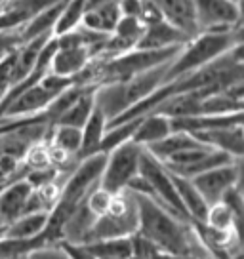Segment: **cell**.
<instances>
[{
    "label": "cell",
    "mask_w": 244,
    "mask_h": 259,
    "mask_svg": "<svg viewBox=\"0 0 244 259\" xmlns=\"http://www.w3.org/2000/svg\"><path fill=\"white\" fill-rule=\"evenodd\" d=\"M138 204V233L145 240L155 246L156 250L178 253V255H191V257H208L202 244L189 221L176 215L172 210L153 198L143 194H136Z\"/></svg>",
    "instance_id": "1"
},
{
    "label": "cell",
    "mask_w": 244,
    "mask_h": 259,
    "mask_svg": "<svg viewBox=\"0 0 244 259\" xmlns=\"http://www.w3.org/2000/svg\"><path fill=\"white\" fill-rule=\"evenodd\" d=\"M168 63L153 67L145 73H139L132 78H126V80L98 86L96 94H94L96 96V107L101 109V113L105 114L109 122L114 120L118 114L128 111L138 101L145 99L147 96H151L155 90L162 86L166 71H168Z\"/></svg>",
    "instance_id": "2"
},
{
    "label": "cell",
    "mask_w": 244,
    "mask_h": 259,
    "mask_svg": "<svg viewBox=\"0 0 244 259\" xmlns=\"http://www.w3.org/2000/svg\"><path fill=\"white\" fill-rule=\"evenodd\" d=\"M236 44H242V29L240 27L223 32H198L196 36L189 38L181 46V50L168 63L164 84L178 78L181 74H187L208 65Z\"/></svg>",
    "instance_id": "3"
},
{
    "label": "cell",
    "mask_w": 244,
    "mask_h": 259,
    "mask_svg": "<svg viewBox=\"0 0 244 259\" xmlns=\"http://www.w3.org/2000/svg\"><path fill=\"white\" fill-rule=\"evenodd\" d=\"M141 154L143 147H139L134 141H126L105 154V166L99 178V187H103L111 194L124 191L132 179L139 174Z\"/></svg>",
    "instance_id": "4"
},
{
    "label": "cell",
    "mask_w": 244,
    "mask_h": 259,
    "mask_svg": "<svg viewBox=\"0 0 244 259\" xmlns=\"http://www.w3.org/2000/svg\"><path fill=\"white\" fill-rule=\"evenodd\" d=\"M139 176L145 179L147 185L151 187V193H153V200L160 202L162 206H166L168 210H172L176 215L183 218L185 221H189L185 208L179 200L178 191L174 187V179L172 174L166 170L160 160H156L153 154L149 153L147 149H143L141 154V162H139Z\"/></svg>",
    "instance_id": "5"
},
{
    "label": "cell",
    "mask_w": 244,
    "mask_h": 259,
    "mask_svg": "<svg viewBox=\"0 0 244 259\" xmlns=\"http://www.w3.org/2000/svg\"><path fill=\"white\" fill-rule=\"evenodd\" d=\"M198 32H223L240 27V4L231 0H193Z\"/></svg>",
    "instance_id": "6"
},
{
    "label": "cell",
    "mask_w": 244,
    "mask_h": 259,
    "mask_svg": "<svg viewBox=\"0 0 244 259\" xmlns=\"http://www.w3.org/2000/svg\"><path fill=\"white\" fill-rule=\"evenodd\" d=\"M191 181H193V185L196 187V191L200 193V196L208 206L220 202L221 196L227 193L231 187L240 183V160L212 168L204 174L195 176Z\"/></svg>",
    "instance_id": "7"
},
{
    "label": "cell",
    "mask_w": 244,
    "mask_h": 259,
    "mask_svg": "<svg viewBox=\"0 0 244 259\" xmlns=\"http://www.w3.org/2000/svg\"><path fill=\"white\" fill-rule=\"evenodd\" d=\"M138 231V204L124 213H103L96 218L94 225L90 229L86 242H98V240H111V238H128L136 235Z\"/></svg>",
    "instance_id": "8"
},
{
    "label": "cell",
    "mask_w": 244,
    "mask_h": 259,
    "mask_svg": "<svg viewBox=\"0 0 244 259\" xmlns=\"http://www.w3.org/2000/svg\"><path fill=\"white\" fill-rule=\"evenodd\" d=\"M31 193H33V187L25 179V174L12 176L6 181V185L0 191V221H2V225H8L19 215H23Z\"/></svg>",
    "instance_id": "9"
},
{
    "label": "cell",
    "mask_w": 244,
    "mask_h": 259,
    "mask_svg": "<svg viewBox=\"0 0 244 259\" xmlns=\"http://www.w3.org/2000/svg\"><path fill=\"white\" fill-rule=\"evenodd\" d=\"M56 96H57L56 92L44 88L40 82H38V84H34V86L27 88L25 92H21L12 103L2 111L0 118H25V116L38 114L50 105V101Z\"/></svg>",
    "instance_id": "10"
},
{
    "label": "cell",
    "mask_w": 244,
    "mask_h": 259,
    "mask_svg": "<svg viewBox=\"0 0 244 259\" xmlns=\"http://www.w3.org/2000/svg\"><path fill=\"white\" fill-rule=\"evenodd\" d=\"M193 138L198 143L210 147V149L227 153L233 158H240L242 160V153H244L242 124L227 126V128H214V130H204V132H196V134H193Z\"/></svg>",
    "instance_id": "11"
},
{
    "label": "cell",
    "mask_w": 244,
    "mask_h": 259,
    "mask_svg": "<svg viewBox=\"0 0 244 259\" xmlns=\"http://www.w3.org/2000/svg\"><path fill=\"white\" fill-rule=\"evenodd\" d=\"M151 2L158 8L164 21L174 25L183 34H187L189 38L198 34L193 0H151Z\"/></svg>",
    "instance_id": "12"
},
{
    "label": "cell",
    "mask_w": 244,
    "mask_h": 259,
    "mask_svg": "<svg viewBox=\"0 0 244 259\" xmlns=\"http://www.w3.org/2000/svg\"><path fill=\"white\" fill-rule=\"evenodd\" d=\"M92 57L94 54L88 46H57L50 63V73L63 78H74Z\"/></svg>",
    "instance_id": "13"
},
{
    "label": "cell",
    "mask_w": 244,
    "mask_h": 259,
    "mask_svg": "<svg viewBox=\"0 0 244 259\" xmlns=\"http://www.w3.org/2000/svg\"><path fill=\"white\" fill-rule=\"evenodd\" d=\"M189 40L187 34L176 29L168 21H158V23L147 25L143 29V34L139 38L138 50H164L174 48V46H183Z\"/></svg>",
    "instance_id": "14"
},
{
    "label": "cell",
    "mask_w": 244,
    "mask_h": 259,
    "mask_svg": "<svg viewBox=\"0 0 244 259\" xmlns=\"http://www.w3.org/2000/svg\"><path fill=\"white\" fill-rule=\"evenodd\" d=\"M120 17L118 0H101L94 8H88L84 12L80 25L88 31L111 34Z\"/></svg>",
    "instance_id": "15"
},
{
    "label": "cell",
    "mask_w": 244,
    "mask_h": 259,
    "mask_svg": "<svg viewBox=\"0 0 244 259\" xmlns=\"http://www.w3.org/2000/svg\"><path fill=\"white\" fill-rule=\"evenodd\" d=\"M168 134H172L170 118L160 113H149L145 116H141L138 130L132 136V141L145 149V147L164 139Z\"/></svg>",
    "instance_id": "16"
},
{
    "label": "cell",
    "mask_w": 244,
    "mask_h": 259,
    "mask_svg": "<svg viewBox=\"0 0 244 259\" xmlns=\"http://www.w3.org/2000/svg\"><path fill=\"white\" fill-rule=\"evenodd\" d=\"M107 116L101 113V109L94 107L92 114L88 116L86 124L80 128L82 134V143H80V158H86V156H92V154L99 153V145H101V139L105 136L107 130Z\"/></svg>",
    "instance_id": "17"
},
{
    "label": "cell",
    "mask_w": 244,
    "mask_h": 259,
    "mask_svg": "<svg viewBox=\"0 0 244 259\" xmlns=\"http://www.w3.org/2000/svg\"><path fill=\"white\" fill-rule=\"evenodd\" d=\"M172 179H174V187L178 191V196L181 204H183V208H185L189 221H204L206 211H208V204L204 202V198L196 191L193 181L187 178L174 176V174H172Z\"/></svg>",
    "instance_id": "18"
},
{
    "label": "cell",
    "mask_w": 244,
    "mask_h": 259,
    "mask_svg": "<svg viewBox=\"0 0 244 259\" xmlns=\"http://www.w3.org/2000/svg\"><path fill=\"white\" fill-rule=\"evenodd\" d=\"M50 211H34V213H25L14 219L12 223L4 225V235L6 238H33L44 233L48 225Z\"/></svg>",
    "instance_id": "19"
},
{
    "label": "cell",
    "mask_w": 244,
    "mask_h": 259,
    "mask_svg": "<svg viewBox=\"0 0 244 259\" xmlns=\"http://www.w3.org/2000/svg\"><path fill=\"white\" fill-rule=\"evenodd\" d=\"M196 145H200V143H198L191 134H185V132H172V134H168L164 139L156 141L153 145L145 147V149L155 156L156 160L166 162L170 156H174V154H178V153H181V151H185V149H191V147H196Z\"/></svg>",
    "instance_id": "20"
},
{
    "label": "cell",
    "mask_w": 244,
    "mask_h": 259,
    "mask_svg": "<svg viewBox=\"0 0 244 259\" xmlns=\"http://www.w3.org/2000/svg\"><path fill=\"white\" fill-rule=\"evenodd\" d=\"M96 88H88L82 94L73 105L67 109L65 113L61 114L54 124H61V126H74V128H82L88 116L92 114L94 107H96ZM52 124V126H54Z\"/></svg>",
    "instance_id": "21"
},
{
    "label": "cell",
    "mask_w": 244,
    "mask_h": 259,
    "mask_svg": "<svg viewBox=\"0 0 244 259\" xmlns=\"http://www.w3.org/2000/svg\"><path fill=\"white\" fill-rule=\"evenodd\" d=\"M46 143L59 147L61 151L73 154V156H78V154H80V143H82L80 128L54 124V126H50ZM78 158H80V156H78Z\"/></svg>",
    "instance_id": "22"
},
{
    "label": "cell",
    "mask_w": 244,
    "mask_h": 259,
    "mask_svg": "<svg viewBox=\"0 0 244 259\" xmlns=\"http://www.w3.org/2000/svg\"><path fill=\"white\" fill-rule=\"evenodd\" d=\"M86 12V0H65L61 14L57 17L56 25H54V36H61L65 32L74 31L76 27H80L82 16Z\"/></svg>",
    "instance_id": "23"
},
{
    "label": "cell",
    "mask_w": 244,
    "mask_h": 259,
    "mask_svg": "<svg viewBox=\"0 0 244 259\" xmlns=\"http://www.w3.org/2000/svg\"><path fill=\"white\" fill-rule=\"evenodd\" d=\"M98 259H128L132 255V240L128 238H111V240H98V242L84 244Z\"/></svg>",
    "instance_id": "24"
},
{
    "label": "cell",
    "mask_w": 244,
    "mask_h": 259,
    "mask_svg": "<svg viewBox=\"0 0 244 259\" xmlns=\"http://www.w3.org/2000/svg\"><path fill=\"white\" fill-rule=\"evenodd\" d=\"M202 223L214 231H238V225H240V221L235 218V213L223 202L210 204Z\"/></svg>",
    "instance_id": "25"
},
{
    "label": "cell",
    "mask_w": 244,
    "mask_h": 259,
    "mask_svg": "<svg viewBox=\"0 0 244 259\" xmlns=\"http://www.w3.org/2000/svg\"><path fill=\"white\" fill-rule=\"evenodd\" d=\"M21 164L25 166L27 171H38V170L52 168L46 141H36V143H33V145L29 147L25 151L23 158H21Z\"/></svg>",
    "instance_id": "26"
},
{
    "label": "cell",
    "mask_w": 244,
    "mask_h": 259,
    "mask_svg": "<svg viewBox=\"0 0 244 259\" xmlns=\"http://www.w3.org/2000/svg\"><path fill=\"white\" fill-rule=\"evenodd\" d=\"M143 23L139 21L138 17H124L122 16L120 19H118V23H116V27H114L113 34H116V36H120V38H124V40L132 42L134 46H138L139 38H141V34H143Z\"/></svg>",
    "instance_id": "27"
},
{
    "label": "cell",
    "mask_w": 244,
    "mask_h": 259,
    "mask_svg": "<svg viewBox=\"0 0 244 259\" xmlns=\"http://www.w3.org/2000/svg\"><path fill=\"white\" fill-rule=\"evenodd\" d=\"M111 196L113 194L109 193V191H105L103 187H96V189H92L90 191V194L86 196V206H88V210L96 215V218H99V215H103V213H107V210H109V204H111Z\"/></svg>",
    "instance_id": "28"
},
{
    "label": "cell",
    "mask_w": 244,
    "mask_h": 259,
    "mask_svg": "<svg viewBox=\"0 0 244 259\" xmlns=\"http://www.w3.org/2000/svg\"><path fill=\"white\" fill-rule=\"evenodd\" d=\"M220 202H223L227 206L229 210L235 213V218L240 221L242 219V208H244V202H242V189H240V183H236L229 189L227 193L221 196Z\"/></svg>",
    "instance_id": "29"
},
{
    "label": "cell",
    "mask_w": 244,
    "mask_h": 259,
    "mask_svg": "<svg viewBox=\"0 0 244 259\" xmlns=\"http://www.w3.org/2000/svg\"><path fill=\"white\" fill-rule=\"evenodd\" d=\"M59 246H61V250L65 251L67 255L71 259H98L92 251L84 246V244H73V242H57Z\"/></svg>",
    "instance_id": "30"
},
{
    "label": "cell",
    "mask_w": 244,
    "mask_h": 259,
    "mask_svg": "<svg viewBox=\"0 0 244 259\" xmlns=\"http://www.w3.org/2000/svg\"><path fill=\"white\" fill-rule=\"evenodd\" d=\"M29 259H71L65 251L61 250L59 244H52V246H44L40 250L33 251Z\"/></svg>",
    "instance_id": "31"
},
{
    "label": "cell",
    "mask_w": 244,
    "mask_h": 259,
    "mask_svg": "<svg viewBox=\"0 0 244 259\" xmlns=\"http://www.w3.org/2000/svg\"><path fill=\"white\" fill-rule=\"evenodd\" d=\"M118 8H120V16L139 17L141 8H143V0H118Z\"/></svg>",
    "instance_id": "32"
},
{
    "label": "cell",
    "mask_w": 244,
    "mask_h": 259,
    "mask_svg": "<svg viewBox=\"0 0 244 259\" xmlns=\"http://www.w3.org/2000/svg\"><path fill=\"white\" fill-rule=\"evenodd\" d=\"M21 44V36H19V29L14 31H0V50H10Z\"/></svg>",
    "instance_id": "33"
},
{
    "label": "cell",
    "mask_w": 244,
    "mask_h": 259,
    "mask_svg": "<svg viewBox=\"0 0 244 259\" xmlns=\"http://www.w3.org/2000/svg\"><path fill=\"white\" fill-rule=\"evenodd\" d=\"M10 4H12V0H0V14H2V12H6Z\"/></svg>",
    "instance_id": "34"
},
{
    "label": "cell",
    "mask_w": 244,
    "mask_h": 259,
    "mask_svg": "<svg viewBox=\"0 0 244 259\" xmlns=\"http://www.w3.org/2000/svg\"><path fill=\"white\" fill-rule=\"evenodd\" d=\"M128 259H145V257H141V255H136V253H132V255Z\"/></svg>",
    "instance_id": "35"
},
{
    "label": "cell",
    "mask_w": 244,
    "mask_h": 259,
    "mask_svg": "<svg viewBox=\"0 0 244 259\" xmlns=\"http://www.w3.org/2000/svg\"><path fill=\"white\" fill-rule=\"evenodd\" d=\"M10 50H12V48H10ZM6 52H8V50H0V57L4 56V54H6Z\"/></svg>",
    "instance_id": "36"
},
{
    "label": "cell",
    "mask_w": 244,
    "mask_h": 259,
    "mask_svg": "<svg viewBox=\"0 0 244 259\" xmlns=\"http://www.w3.org/2000/svg\"><path fill=\"white\" fill-rule=\"evenodd\" d=\"M231 2H235V4H240V0H231Z\"/></svg>",
    "instance_id": "37"
},
{
    "label": "cell",
    "mask_w": 244,
    "mask_h": 259,
    "mask_svg": "<svg viewBox=\"0 0 244 259\" xmlns=\"http://www.w3.org/2000/svg\"><path fill=\"white\" fill-rule=\"evenodd\" d=\"M233 259H242V255H236V257H233Z\"/></svg>",
    "instance_id": "38"
},
{
    "label": "cell",
    "mask_w": 244,
    "mask_h": 259,
    "mask_svg": "<svg viewBox=\"0 0 244 259\" xmlns=\"http://www.w3.org/2000/svg\"><path fill=\"white\" fill-rule=\"evenodd\" d=\"M202 259H212V257H202Z\"/></svg>",
    "instance_id": "39"
},
{
    "label": "cell",
    "mask_w": 244,
    "mask_h": 259,
    "mask_svg": "<svg viewBox=\"0 0 244 259\" xmlns=\"http://www.w3.org/2000/svg\"><path fill=\"white\" fill-rule=\"evenodd\" d=\"M107 259H111V257H107Z\"/></svg>",
    "instance_id": "40"
}]
</instances>
